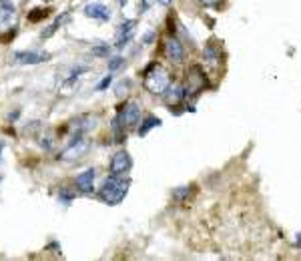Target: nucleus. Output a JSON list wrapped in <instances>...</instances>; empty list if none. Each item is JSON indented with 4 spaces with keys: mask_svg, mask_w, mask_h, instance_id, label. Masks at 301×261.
<instances>
[{
    "mask_svg": "<svg viewBox=\"0 0 301 261\" xmlns=\"http://www.w3.org/2000/svg\"><path fill=\"white\" fill-rule=\"evenodd\" d=\"M85 73H89V67H79V69H74V71L70 73V77L66 79V85H72V83H74L79 77H83Z\"/></svg>",
    "mask_w": 301,
    "mask_h": 261,
    "instance_id": "20",
    "label": "nucleus"
},
{
    "mask_svg": "<svg viewBox=\"0 0 301 261\" xmlns=\"http://www.w3.org/2000/svg\"><path fill=\"white\" fill-rule=\"evenodd\" d=\"M161 125V119H157V117H147L143 123H141V127L137 129V133L141 135V137H145L150 129H155V127H159Z\"/></svg>",
    "mask_w": 301,
    "mask_h": 261,
    "instance_id": "16",
    "label": "nucleus"
},
{
    "mask_svg": "<svg viewBox=\"0 0 301 261\" xmlns=\"http://www.w3.org/2000/svg\"><path fill=\"white\" fill-rule=\"evenodd\" d=\"M133 167V159L127 151H119L115 153L113 161H111V175H119V177H125Z\"/></svg>",
    "mask_w": 301,
    "mask_h": 261,
    "instance_id": "5",
    "label": "nucleus"
},
{
    "mask_svg": "<svg viewBox=\"0 0 301 261\" xmlns=\"http://www.w3.org/2000/svg\"><path fill=\"white\" fill-rule=\"evenodd\" d=\"M34 10H36V12L28 14V18H30V20H34V22H36V20H40L42 16H46V14H48V10H46V8H34Z\"/></svg>",
    "mask_w": 301,
    "mask_h": 261,
    "instance_id": "22",
    "label": "nucleus"
},
{
    "mask_svg": "<svg viewBox=\"0 0 301 261\" xmlns=\"http://www.w3.org/2000/svg\"><path fill=\"white\" fill-rule=\"evenodd\" d=\"M157 0H141V12H147Z\"/></svg>",
    "mask_w": 301,
    "mask_h": 261,
    "instance_id": "24",
    "label": "nucleus"
},
{
    "mask_svg": "<svg viewBox=\"0 0 301 261\" xmlns=\"http://www.w3.org/2000/svg\"><path fill=\"white\" fill-rule=\"evenodd\" d=\"M157 2H159V4H161V6H169V4H171V2H173V0H157Z\"/></svg>",
    "mask_w": 301,
    "mask_h": 261,
    "instance_id": "26",
    "label": "nucleus"
},
{
    "mask_svg": "<svg viewBox=\"0 0 301 261\" xmlns=\"http://www.w3.org/2000/svg\"><path fill=\"white\" fill-rule=\"evenodd\" d=\"M111 83H113V75H107L99 85H97V91L101 93V91H105V89H109L111 87Z\"/></svg>",
    "mask_w": 301,
    "mask_h": 261,
    "instance_id": "23",
    "label": "nucleus"
},
{
    "mask_svg": "<svg viewBox=\"0 0 301 261\" xmlns=\"http://www.w3.org/2000/svg\"><path fill=\"white\" fill-rule=\"evenodd\" d=\"M203 2H205V4H207V6H211V4H215V2H217V0H203Z\"/></svg>",
    "mask_w": 301,
    "mask_h": 261,
    "instance_id": "27",
    "label": "nucleus"
},
{
    "mask_svg": "<svg viewBox=\"0 0 301 261\" xmlns=\"http://www.w3.org/2000/svg\"><path fill=\"white\" fill-rule=\"evenodd\" d=\"M135 26H137V20H135V18L125 20V22L119 26V32H117V48H123L125 44H129V40L133 38Z\"/></svg>",
    "mask_w": 301,
    "mask_h": 261,
    "instance_id": "8",
    "label": "nucleus"
},
{
    "mask_svg": "<svg viewBox=\"0 0 301 261\" xmlns=\"http://www.w3.org/2000/svg\"><path fill=\"white\" fill-rule=\"evenodd\" d=\"M72 197H74V193H72L68 187H60V191H58V203H62V205H70Z\"/></svg>",
    "mask_w": 301,
    "mask_h": 261,
    "instance_id": "18",
    "label": "nucleus"
},
{
    "mask_svg": "<svg viewBox=\"0 0 301 261\" xmlns=\"http://www.w3.org/2000/svg\"><path fill=\"white\" fill-rule=\"evenodd\" d=\"M183 97H185L183 87H169V89L165 91V101H167L169 105H177Z\"/></svg>",
    "mask_w": 301,
    "mask_h": 261,
    "instance_id": "14",
    "label": "nucleus"
},
{
    "mask_svg": "<svg viewBox=\"0 0 301 261\" xmlns=\"http://www.w3.org/2000/svg\"><path fill=\"white\" fill-rule=\"evenodd\" d=\"M95 177H97V171H95V169H87V171L79 173L77 179H74L77 189H79L81 193H85V195H91L93 189H95Z\"/></svg>",
    "mask_w": 301,
    "mask_h": 261,
    "instance_id": "7",
    "label": "nucleus"
},
{
    "mask_svg": "<svg viewBox=\"0 0 301 261\" xmlns=\"http://www.w3.org/2000/svg\"><path fill=\"white\" fill-rule=\"evenodd\" d=\"M85 16L89 18H95V20H101V22H107L111 20V8L103 2H89L85 8H83Z\"/></svg>",
    "mask_w": 301,
    "mask_h": 261,
    "instance_id": "6",
    "label": "nucleus"
},
{
    "mask_svg": "<svg viewBox=\"0 0 301 261\" xmlns=\"http://www.w3.org/2000/svg\"><path fill=\"white\" fill-rule=\"evenodd\" d=\"M123 64H125V58H123V56H113V58L109 60V71H111V73H113V71H119Z\"/></svg>",
    "mask_w": 301,
    "mask_h": 261,
    "instance_id": "21",
    "label": "nucleus"
},
{
    "mask_svg": "<svg viewBox=\"0 0 301 261\" xmlns=\"http://www.w3.org/2000/svg\"><path fill=\"white\" fill-rule=\"evenodd\" d=\"M97 121H99V117H95V115H85V117H81V119L77 121V129H79V133L93 130L97 127Z\"/></svg>",
    "mask_w": 301,
    "mask_h": 261,
    "instance_id": "13",
    "label": "nucleus"
},
{
    "mask_svg": "<svg viewBox=\"0 0 301 261\" xmlns=\"http://www.w3.org/2000/svg\"><path fill=\"white\" fill-rule=\"evenodd\" d=\"M109 52H111V46H109V44H97V46H93V50H91L93 56H109Z\"/></svg>",
    "mask_w": 301,
    "mask_h": 261,
    "instance_id": "19",
    "label": "nucleus"
},
{
    "mask_svg": "<svg viewBox=\"0 0 301 261\" xmlns=\"http://www.w3.org/2000/svg\"><path fill=\"white\" fill-rule=\"evenodd\" d=\"M153 38H155V32H147V34L143 36V42H145V44H150Z\"/></svg>",
    "mask_w": 301,
    "mask_h": 261,
    "instance_id": "25",
    "label": "nucleus"
},
{
    "mask_svg": "<svg viewBox=\"0 0 301 261\" xmlns=\"http://www.w3.org/2000/svg\"><path fill=\"white\" fill-rule=\"evenodd\" d=\"M89 149H91V143H89L87 139L77 137V139H74V141H72V143L58 155V159H62V161H77V159L85 157Z\"/></svg>",
    "mask_w": 301,
    "mask_h": 261,
    "instance_id": "4",
    "label": "nucleus"
},
{
    "mask_svg": "<svg viewBox=\"0 0 301 261\" xmlns=\"http://www.w3.org/2000/svg\"><path fill=\"white\" fill-rule=\"evenodd\" d=\"M127 2H129V0H119V4H121V6H125Z\"/></svg>",
    "mask_w": 301,
    "mask_h": 261,
    "instance_id": "28",
    "label": "nucleus"
},
{
    "mask_svg": "<svg viewBox=\"0 0 301 261\" xmlns=\"http://www.w3.org/2000/svg\"><path fill=\"white\" fill-rule=\"evenodd\" d=\"M111 127H113V133H115V137H117V143H123V139H125V133H123L125 121L121 123V117H115L113 123H111Z\"/></svg>",
    "mask_w": 301,
    "mask_h": 261,
    "instance_id": "17",
    "label": "nucleus"
},
{
    "mask_svg": "<svg viewBox=\"0 0 301 261\" xmlns=\"http://www.w3.org/2000/svg\"><path fill=\"white\" fill-rule=\"evenodd\" d=\"M129 185L131 181L125 179V177H119V175H111L103 181L101 189H99V199L107 205H119L127 193H129Z\"/></svg>",
    "mask_w": 301,
    "mask_h": 261,
    "instance_id": "1",
    "label": "nucleus"
},
{
    "mask_svg": "<svg viewBox=\"0 0 301 261\" xmlns=\"http://www.w3.org/2000/svg\"><path fill=\"white\" fill-rule=\"evenodd\" d=\"M48 58H50V54L42 52V50H16V52H12L14 64H42Z\"/></svg>",
    "mask_w": 301,
    "mask_h": 261,
    "instance_id": "3",
    "label": "nucleus"
},
{
    "mask_svg": "<svg viewBox=\"0 0 301 261\" xmlns=\"http://www.w3.org/2000/svg\"><path fill=\"white\" fill-rule=\"evenodd\" d=\"M123 121H125V125L129 129H135L139 125V121H141V107L137 103H129L125 113H123Z\"/></svg>",
    "mask_w": 301,
    "mask_h": 261,
    "instance_id": "10",
    "label": "nucleus"
},
{
    "mask_svg": "<svg viewBox=\"0 0 301 261\" xmlns=\"http://www.w3.org/2000/svg\"><path fill=\"white\" fill-rule=\"evenodd\" d=\"M68 20H70V12L66 10V12H62L60 16H56V18H54V22H52L46 30H42V32H40V38H50V36H52V34H54V32H56V30H58L64 22H68Z\"/></svg>",
    "mask_w": 301,
    "mask_h": 261,
    "instance_id": "11",
    "label": "nucleus"
},
{
    "mask_svg": "<svg viewBox=\"0 0 301 261\" xmlns=\"http://www.w3.org/2000/svg\"><path fill=\"white\" fill-rule=\"evenodd\" d=\"M165 54H167V58H169L171 62H175V64H179V62L183 60V56H185L183 46H181V42H179L177 38H169V40L165 42Z\"/></svg>",
    "mask_w": 301,
    "mask_h": 261,
    "instance_id": "9",
    "label": "nucleus"
},
{
    "mask_svg": "<svg viewBox=\"0 0 301 261\" xmlns=\"http://www.w3.org/2000/svg\"><path fill=\"white\" fill-rule=\"evenodd\" d=\"M2 149H4V143H0V153H2Z\"/></svg>",
    "mask_w": 301,
    "mask_h": 261,
    "instance_id": "29",
    "label": "nucleus"
},
{
    "mask_svg": "<svg viewBox=\"0 0 301 261\" xmlns=\"http://www.w3.org/2000/svg\"><path fill=\"white\" fill-rule=\"evenodd\" d=\"M203 58H205V64L209 67H217L219 64V52L213 44H207L205 50H203Z\"/></svg>",
    "mask_w": 301,
    "mask_h": 261,
    "instance_id": "15",
    "label": "nucleus"
},
{
    "mask_svg": "<svg viewBox=\"0 0 301 261\" xmlns=\"http://www.w3.org/2000/svg\"><path fill=\"white\" fill-rule=\"evenodd\" d=\"M171 87V81H169V73L159 67V64H153L149 71H145V89L153 93V95H165V91Z\"/></svg>",
    "mask_w": 301,
    "mask_h": 261,
    "instance_id": "2",
    "label": "nucleus"
},
{
    "mask_svg": "<svg viewBox=\"0 0 301 261\" xmlns=\"http://www.w3.org/2000/svg\"><path fill=\"white\" fill-rule=\"evenodd\" d=\"M16 14V6L12 0H0V24H8Z\"/></svg>",
    "mask_w": 301,
    "mask_h": 261,
    "instance_id": "12",
    "label": "nucleus"
}]
</instances>
